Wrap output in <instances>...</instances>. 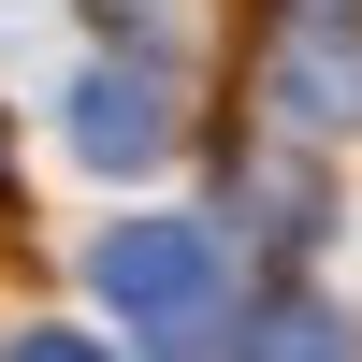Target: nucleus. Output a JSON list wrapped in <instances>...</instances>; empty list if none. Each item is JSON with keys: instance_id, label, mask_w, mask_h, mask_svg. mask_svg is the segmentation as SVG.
Instances as JSON below:
<instances>
[{"instance_id": "obj_1", "label": "nucleus", "mask_w": 362, "mask_h": 362, "mask_svg": "<svg viewBox=\"0 0 362 362\" xmlns=\"http://www.w3.org/2000/svg\"><path fill=\"white\" fill-rule=\"evenodd\" d=\"M87 261H102L116 334H145V348L232 334V261H218V232H203V218H131V232H102Z\"/></svg>"}, {"instance_id": "obj_2", "label": "nucleus", "mask_w": 362, "mask_h": 362, "mask_svg": "<svg viewBox=\"0 0 362 362\" xmlns=\"http://www.w3.org/2000/svg\"><path fill=\"white\" fill-rule=\"evenodd\" d=\"M160 145H174V87H160V73H116V58H102V73L73 87V160H102V174H145Z\"/></svg>"}, {"instance_id": "obj_3", "label": "nucleus", "mask_w": 362, "mask_h": 362, "mask_svg": "<svg viewBox=\"0 0 362 362\" xmlns=\"http://www.w3.org/2000/svg\"><path fill=\"white\" fill-rule=\"evenodd\" d=\"M261 87H276L290 116L362 131V29H348V15H290V29H276V58H261Z\"/></svg>"}]
</instances>
